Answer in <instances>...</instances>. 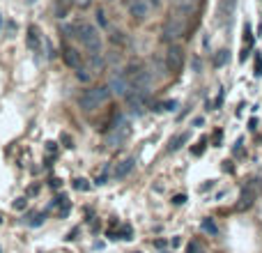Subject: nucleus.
<instances>
[{"mask_svg":"<svg viewBox=\"0 0 262 253\" xmlns=\"http://www.w3.org/2000/svg\"><path fill=\"white\" fill-rule=\"evenodd\" d=\"M0 26H3V14H0Z\"/></svg>","mask_w":262,"mask_h":253,"instance_id":"c756f323","label":"nucleus"},{"mask_svg":"<svg viewBox=\"0 0 262 253\" xmlns=\"http://www.w3.org/2000/svg\"><path fill=\"white\" fill-rule=\"evenodd\" d=\"M134 166H136V159H134V157H127L124 161H120L118 166H115L113 177H115V180H124V177H127L129 173L134 171Z\"/></svg>","mask_w":262,"mask_h":253,"instance_id":"f8f14e48","label":"nucleus"},{"mask_svg":"<svg viewBox=\"0 0 262 253\" xmlns=\"http://www.w3.org/2000/svg\"><path fill=\"white\" fill-rule=\"evenodd\" d=\"M134 253H140V251H134Z\"/></svg>","mask_w":262,"mask_h":253,"instance_id":"7c9ffc66","label":"nucleus"},{"mask_svg":"<svg viewBox=\"0 0 262 253\" xmlns=\"http://www.w3.org/2000/svg\"><path fill=\"white\" fill-rule=\"evenodd\" d=\"M26 207V198H18L16 203H14V209H23Z\"/></svg>","mask_w":262,"mask_h":253,"instance_id":"a878e982","label":"nucleus"},{"mask_svg":"<svg viewBox=\"0 0 262 253\" xmlns=\"http://www.w3.org/2000/svg\"><path fill=\"white\" fill-rule=\"evenodd\" d=\"M228 53H230V51H226V49H221V51H219V53L214 55V60H212V65H214V67H216V69H221L223 65L228 62V58H230V55H228Z\"/></svg>","mask_w":262,"mask_h":253,"instance_id":"2eb2a0df","label":"nucleus"},{"mask_svg":"<svg viewBox=\"0 0 262 253\" xmlns=\"http://www.w3.org/2000/svg\"><path fill=\"white\" fill-rule=\"evenodd\" d=\"M255 76H262V58L255 55Z\"/></svg>","mask_w":262,"mask_h":253,"instance_id":"5701e85b","label":"nucleus"},{"mask_svg":"<svg viewBox=\"0 0 262 253\" xmlns=\"http://www.w3.org/2000/svg\"><path fill=\"white\" fill-rule=\"evenodd\" d=\"M90 65H92V69H104V58H101V53L90 55Z\"/></svg>","mask_w":262,"mask_h":253,"instance_id":"a211bd4d","label":"nucleus"},{"mask_svg":"<svg viewBox=\"0 0 262 253\" xmlns=\"http://www.w3.org/2000/svg\"><path fill=\"white\" fill-rule=\"evenodd\" d=\"M127 136H129V126H127V122H122L120 126L111 129V134H108V138H106V143L113 145V147H115V145H120L124 138H127Z\"/></svg>","mask_w":262,"mask_h":253,"instance_id":"9b49d317","label":"nucleus"},{"mask_svg":"<svg viewBox=\"0 0 262 253\" xmlns=\"http://www.w3.org/2000/svg\"><path fill=\"white\" fill-rule=\"evenodd\" d=\"M72 186H74V189H76V191H90V182H88V180H83V177H78V180H74V182H72Z\"/></svg>","mask_w":262,"mask_h":253,"instance_id":"f3484780","label":"nucleus"},{"mask_svg":"<svg viewBox=\"0 0 262 253\" xmlns=\"http://www.w3.org/2000/svg\"><path fill=\"white\" fill-rule=\"evenodd\" d=\"M74 39L81 41V46L88 51V55L101 53V46H104L97 26H92V23H88V21H76L74 23Z\"/></svg>","mask_w":262,"mask_h":253,"instance_id":"f257e3e1","label":"nucleus"},{"mask_svg":"<svg viewBox=\"0 0 262 253\" xmlns=\"http://www.w3.org/2000/svg\"><path fill=\"white\" fill-rule=\"evenodd\" d=\"M97 23H99V28H106V26H108V21H106V14H104V9H97Z\"/></svg>","mask_w":262,"mask_h":253,"instance_id":"4be33fe9","label":"nucleus"},{"mask_svg":"<svg viewBox=\"0 0 262 253\" xmlns=\"http://www.w3.org/2000/svg\"><path fill=\"white\" fill-rule=\"evenodd\" d=\"M147 5H154V7H159V0H149Z\"/></svg>","mask_w":262,"mask_h":253,"instance_id":"c85d7f7f","label":"nucleus"},{"mask_svg":"<svg viewBox=\"0 0 262 253\" xmlns=\"http://www.w3.org/2000/svg\"><path fill=\"white\" fill-rule=\"evenodd\" d=\"M182 203H186V196H184V194L172 196V205H182Z\"/></svg>","mask_w":262,"mask_h":253,"instance_id":"b1692460","label":"nucleus"},{"mask_svg":"<svg viewBox=\"0 0 262 253\" xmlns=\"http://www.w3.org/2000/svg\"><path fill=\"white\" fill-rule=\"evenodd\" d=\"M69 9H72V3H67V0H55V16L58 18L67 16Z\"/></svg>","mask_w":262,"mask_h":253,"instance_id":"4468645a","label":"nucleus"},{"mask_svg":"<svg viewBox=\"0 0 262 253\" xmlns=\"http://www.w3.org/2000/svg\"><path fill=\"white\" fill-rule=\"evenodd\" d=\"M260 189H262L260 184H255V182H251V184L246 186L244 191H242V196H239V203H237V209H249L251 205L255 203V198H258Z\"/></svg>","mask_w":262,"mask_h":253,"instance_id":"0eeeda50","label":"nucleus"},{"mask_svg":"<svg viewBox=\"0 0 262 253\" xmlns=\"http://www.w3.org/2000/svg\"><path fill=\"white\" fill-rule=\"evenodd\" d=\"M186 28H189V18L170 12V16H166V21H163V26H161L163 41H168V44H177V39H182V37L186 35Z\"/></svg>","mask_w":262,"mask_h":253,"instance_id":"7ed1b4c3","label":"nucleus"},{"mask_svg":"<svg viewBox=\"0 0 262 253\" xmlns=\"http://www.w3.org/2000/svg\"><path fill=\"white\" fill-rule=\"evenodd\" d=\"M163 62H166V67L170 74H180L182 69H184V62H186L184 49H182L180 44H168L166 55H163Z\"/></svg>","mask_w":262,"mask_h":253,"instance_id":"20e7f679","label":"nucleus"},{"mask_svg":"<svg viewBox=\"0 0 262 253\" xmlns=\"http://www.w3.org/2000/svg\"><path fill=\"white\" fill-rule=\"evenodd\" d=\"M62 58H64V62H67V67H72L74 72H76L78 67H83V58L74 46H69V44L62 46Z\"/></svg>","mask_w":262,"mask_h":253,"instance_id":"6e6552de","label":"nucleus"},{"mask_svg":"<svg viewBox=\"0 0 262 253\" xmlns=\"http://www.w3.org/2000/svg\"><path fill=\"white\" fill-rule=\"evenodd\" d=\"M186 140H189V134H186V131L177 134V136H175V140H170V150H172V152H177V150H180L182 145L186 143Z\"/></svg>","mask_w":262,"mask_h":253,"instance_id":"dca6fc26","label":"nucleus"},{"mask_svg":"<svg viewBox=\"0 0 262 253\" xmlns=\"http://www.w3.org/2000/svg\"><path fill=\"white\" fill-rule=\"evenodd\" d=\"M26 41H28V49H30L32 53H41V35H39V28H37V26L28 28Z\"/></svg>","mask_w":262,"mask_h":253,"instance_id":"9d476101","label":"nucleus"},{"mask_svg":"<svg viewBox=\"0 0 262 253\" xmlns=\"http://www.w3.org/2000/svg\"><path fill=\"white\" fill-rule=\"evenodd\" d=\"M129 14L136 18V21H145L149 14V5L147 0H131L129 3Z\"/></svg>","mask_w":262,"mask_h":253,"instance_id":"1a4fd4ad","label":"nucleus"},{"mask_svg":"<svg viewBox=\"0 0 262 253\" xmlns=\"http://www.w3.org/2000/svg\"><path fill=\"white\" fill-rule=\"evenodd\" d=\"M76 78H78V81H83V83H88V81H90V74H88L85 67H78L76 69Z\"/></svg>","mask_w":262,"mask_h":253,"instance_id":"412c9836","label":"nucleus"},{"mask_svg":"<svg viewBox=\"0 0 262 253\" xmlns=\"http://www.w3.org/2000/svg\"><path fill=\"white\" fill-rule=\"evenodd\" d=\"M214 145H216V147L221 145V131H216V134H214Z\"/></svg>","mask_w":262,"mask_h":253,"instance_id":"bb28decb","label":"nucleus"},{"mask_svg":"<svg viewBox=\"0 0 262 253\" xmlns=\"http://www.w3.org/2000/svg\"><path fill=\"white\" fill-rule=\"evenodd\" d=\"M108 90H111V95H120V97L127 95V92L131 90L127 74H124V72H113V74H111V78H108Z\"/></svg>","mask_w":262,"mask_h":253,"instance_id":"39448f33","label":"nucleus"},{"mask_svg":"<svg viewBox=\"0 0 262 253\" xmlns=\"http://www.w3.org/2000/svg\"><path fill=\"white\" fill-rule=\"evenodd\" d=\"M200 228H203V233H207V235H212V237H216L219 235V226H216V221L214 219H203V223H200Z\"/></svg>","mask_w":262,"mask_h":253,"instance_id":"ddd939ff","label":"nucleus"},{"mask_svg":"<svg viewBox=\"0 0 262 253\" xmlns=\"http://www.w3.org/2000/svg\"><path fill=\"white\" fill-rule=\"evenodd\" d=\"M172 12L184 18H191L200 12V0H175L172 3Z\"/></svg>","mask_w":262,"mask_h":253,"instance_id":"423d86ee","label":"nucleus"},{"mask_svg":"<svg viewBox=\"0 0 262 253\" xmlns=\"http://www.w3.org/2000/svg\"><path fill=\"white\" fill-rule=\"evenodd\" d=\"M175 109H177V101L175 99H172V101L168 99V101H163V104L157 106V111H175Z\"/></svg>","mask_w":262,"mask_h":253,"instance_id":"aec40b11","label":"nucleus"},{"mask_svg":"<svg viewBox=\"0 0 262 253\" xmlns=\"http://www.w3.org/2000/svg\"><path fill=\"white\" fill-rule=\"evenodd\" d=\"M106 180H108V177H106V175H99V177H97V184H106Z\"/></svg>","mask_w":262,"mask_h":253,"instance_id":"cd10ccee","label":"nucleus"},{"mask_svg":"<svg viewBox=\"0 0 262 253\" xmlns=\"http://www.w3.org/2000/svg\"><path fill=\"white\" fill-rule=\"evenodd\" d=\"M111 99V90L108 86H95V88H88L78 95V109L85 111V113H92V111L101 109L106 101Z\"/></svg>","mask_w":262,"mask_h":253,"instance_id":"f03ea898","label":"nucleus"},{"mask_svg":"<svg viewBox=\"0 0 262 253\" xmlns=\"http://www.w3.org/2000/svg\"><path fill=\"white\" fill-rule=\"evenodd\" d=\"M186 253H205L203 251V244H200V242H189V246H186Z\"/></svg>","mask_w":262,"mask_h":253,"instance_id":"6ab92c4d","label":"nucleus"},{"mask_svg":"<svg viewBox=\"0 0 262 253\" xmlns=\"http://www.w3.org/2000/svg\"><path fill=\"white\" fill-rule=\"evenodd\" d=\"M60 140H62V143H64V147H74V140L69 138L67 134H62V136H60Z\"/></svg>","mask_w":262,"mask_h":253,"instance_id":"393cba45","label":"nucleus"}]
</instances>
